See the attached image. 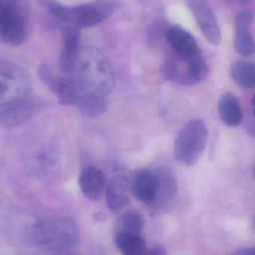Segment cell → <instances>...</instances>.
<instances>
[{
  "label": "cell",
  "instance_id": "obj_1",
  "mask_svg": "<svg viewBox=\"0 0 255 255\" xmlns=\"http://www.w3.org/2000/svg\"><path fill=\"white\" fill-rule=\"evenodd\" d=\"M73 73L80 92L79 100L86 95L107 98L113 92L115 86L113 68L102 52L96 47L80 50Z\"/></svg>",
  "mask_w": 255,
  "mask_h": 255
},
{
  "label": "cell",
  "instance_id": "obj_2",
  "mask_svg": "<svg viewBox=\"0 0 255 255\" xmlns=\"http://www.w3.org/2000/svg\"><path fill=\"white\" fill-rule=\"evenodd\" d=\"M34 243L50 252L67 253L79 239V229L74 219L68 217L50 218L38 221L32 230Z\"/></svg>",
  "mask_w": 255,
  "mask_h": 255
},
{
  "label": "cell",
  "instance_id": "obj_3",
  "mask_svg": "<svg viewBox=\"0 0 255 255\" xmlns=\"http://www.w3.org/2000/svg\"><path fill=\"white\" fill-rule=\"evenodd\" d=\"M29 10L26 0H0V32L5 44L19 46L26 39Z\"/></svg>",
  "mask_w": 255,
  "mask_h": 255
},
{
  "label": "cell",
  "instance_id": "obj_4",
  "mask_svg": "<svg viewBox=\"0 0 255 255\" xmlns=\"http://www.w3.org/2000/svg\"><path fill=\"white\" fill-rule=\"evenodd\" d=\"M208 131L203 121L192 119L177 135L174 146L176 160L186 166L195 165L207 145Z\"/></svg>",
  "mask_w": 255,
  "mask_h": 255
},
{
  "label": "cell",
  "instance_id": "obj_5",
  "mask_svg": "<svg viewBox=\"0 0 255 255\" xmlns=\"http://www.w3.org/2000/svg\"><path fill=\"white\" fill-rule=\"evenodd\" d=\"M47 8L56 18L76 27H90L105 20L112 12L110 3L95 1L77 6H65L47 2Z\"/></svg>",
  "mask_w": 255,
  "mask_h": 255
},
{
  "label": "cell",
  "instance_id": "obj_6",
  "mask_svg": "<svg viewBox=\"0 0 255 255\" xmlns=\"http://www.w3.org/2000/svg\"><path fill=\"white\" fill-rule=\"evenodd\" d=\"M30 80L27 74L17 65L2 62L0 66V104L29 98Z\"/></svg>",
  "mask_w": 255,
  "mask_h": 255
},
{
  "label": "cell",
  "instance_id": "obj_7",
  "mask_svg": "<svg viewBox=\"0 0 255 255\" xmlns=\"http://www.w3.org/2000/svg\"><path fill=\"white\" fill-rule=\"evenodd\" d=\"M165 74L170 80L186 86H195L207 77L208 68L203 56L193 59L179 56L170 59L165 64Z\"/></svg>",
  "mask_w": 255,
  "mask_h": 255
},
{
  "label": "cell",
  "instance_id": "obj_8",
  "mask_svg": "<svg viewBox=\"0 0 255 255\" xmlns=\"http://www.w3.org/2000/svg\"><path fill=\"white\" fill-rule=\"evenodd\" d=\"M185 2L204 38L211 45H219L222 41V33L217 19L207 0H185Z\"/></svg>",
  "mask_w": 255,
  "mask_h": 255
},
{
  "label": "cell",
  "instance_id": "obj_9",
  "mask_svg": "<svg viewBox=\"0 0 255 255\" xmlns=\"http://www.w3.org/2000/svg\"><path fill=\"white\" fill-rule=\"evenodd\" d=\"M165 38L176 56L184 59H196L202 56L193 35L181 26L170 27L166 31Z\"/></svg>",
  "mask_w": 255,
  "mask_h": 255
},
{
  "label": "cell",
  "instance_id": "obj_10",
  "mask_svg": "<svg viewBox=\"0 0 255 255\" xmlns=\"http://www.w3.org/2000/svg\"><path fill=\"white\" fill-rule=\"evenodd\" d=\"M159 182L155 171L137 170L130 181V190L134 196L147 205H153L158 193Z\"/></svg>",
  "mask_w": 255,
  "mask_h": 255
},
{
  "label": "cell",
  "instance_id": "obj_11",
  "mask_svg": "<svg viewBox=\"0 0 255 255\" xmlns=\"http://www.w3.org/2000/svg\"><path fill=\"white\" fill-rule=\"evenodd\" d=\"M62 49L59 65L62 72L73 73L80 53V32L76 26H66L62 29Z\"/></svg>",
  "mask_w": 255,
  "mask_h": 255
},
{
  "label": "cell",
  "instance_id": "obj_12",
  "mask_svg": "<svg viewBox=\"0 0 255 255\" xmlns=\"http://www.w3.org/2000/svg\"><path fill=\"white\" fill-rule=\"evenodd\" d=\"M0 105V123L4 128L17 126L34 113V104L29 98Z\"/></svg>",
  "mask_w": 255,
  "mask_h": 255
},
{
  "label": "cell",
  "instance_id": "obj_13",
  "mask_svg": "<svg viewBox=\"0 0 255 255\" xmlns=\"http://www.w3.org/2000/svg\"><path fill=\"white\" fill-rule=\"evenodd\" d=\"M129 189L130 181L125 176H116L107 182L106 202L110 211H119L128 204Z\"/></svg>",
  "mask_w": 255,
  "mask_h": 255
},
{
  "label": "cell",
  "instance_id": "obj_14",
  "mask_svg": "<svg viewBox=\"0 0 255 255\" xmlns=\"http://www.w3.org/2000/svg\"><path fill=\"white\" fill-rule=\"evenodd\" d=\"M79 184L86 198L98 200L106 189L107 177L100 168L95 166L86 167L80 174Z\"/></svg>",
  "mask_w": 255,
  "mask_h": 255
},
{
  "label": "cell",
  "instance_id": "obj_15",
  "mask_svg": "<svg viewBox=\"0 0 255 255\" xmlns=\"http://www.w3.org/2000/svg\"><path fill=\"white\" fill-rule=\"evenodd\" d=\"M159 182L157 196L154 206L165 205L175 196L177 192V181L174 171L166 166L159 167L155 170Z\"/></svg>",
  "mask_w": 255,
  "mask_h": 255
},
{
  "label": "cell",
  "instance_id": "obj_16",
  "mask_svg": "<svg viewBox=\"0 0 255 255\" xmlns=\"http://www.w3.org/2000/svg\"><path fill=\"white\" fill-rule=\"evenodd\" d=\"M219 117L227 126L234 128L241 124L243 111L238 98L231 93H225L218 102Z\"/></svg>",
  "mask_w": 255,
  "mask_h": 255
},
{
  "label": "cell",
  "instance_id": "obj_17",
  "mask_svg": "<svg viewBox=\"0 0 255 255\" xmlns=\"http://www.w3.org/2000/svg\"><path fill=\"white\" fill-rule=\"evenodd\" d=\"M115 244L125 255H141L147 250L145 240L141 234L118 231L115 237Z\"/></svg>",
  "mask_w": 255,
  "mask_h": 255
},
{
  "label": "cell",
  "instance_id": "obj_18",
  "mask_svg": "<svg viewBox=\"0 0 255 255\" xmlns=\"http://www.w3.org/2000/svg\"><path fill=\"white\" fill-rule=\"evenodd\" d=\"M231 77L236 84L247 89H255V63L237 61L231 65Z\"/></svg>",
  "mask_w": 255,
  "mask_h": 255
},
{
  "label": "cell",
  "instance_id": "obj_19",
  "mask_svg": "<svg viewBox=\"0 0 255 255\" xmlns=\"http://www.w3.org/2000/svg\"><path fill=\"white\" fill-rule=\"evenodd\" d=\"M76 107L86 117H98L106 111L107 100L104 97L98 95H83L79 100Z\"/></svg>",
  "mask_w": 255,
  "mask_h": 255
},
{
  "label": "cell",
  "instance_id": "obj_20",
  "mask_svg": "<svg viewBox=\"0 0 255 255\" xmlns=\"http://www.w3.org/2000/svg\"><path fill=\"white\" fill-rule=\"evenodd\" d=\"M236 51L243 56H251L255 53V42L249 28H236L234 38Z\"/></svg>",
  "mask_w": 255,
  "mask_h": 255
},
{
  "label": "cell",
  "instance_id": "obj_21",
  "mask_svg": "<svg viewBox=\"0 0 255 255\" xmlns=\"http://www.w3.org/2000/svg\"><path fill=\"white\" fill-rule=\"evenodd\" d=\"M144 228V218L136 210H128L122 215L118 225V231L141 234Z\"/></svg>",
  "mask_w": 255,
  "mask_h": 255
},
{
  "label": "cell",
  "instance_id": "obj_22",
  "mask_svg": "<svg viewBox=\"0 0 255 255\" xmlns=\"http://www.w3.org/2000/svg\"><path fill=\"white\" fill-rule=\"evenodd\" d=\"M254 20V13L251 10H245L237 14L234 19L236 28H249Z\"/></svg>",
  "mask_w": 255,
  "mask_h": 255
},
{
  "label": "cell",
  "instance_id": "obj_23",
  "mask_svg": "<svg viewBox=\"0 0 255 255\" xmlns=\"http://www.w3.org/2000/svg\"><path fill=\"white\" fill-rule=\"evenodd\" d=\"M38 75L40 80L43 82L44 84L47 86L48 88L50 85L53 83L55 79V76L53 75L50 68H49L48 65L46 64H41L38 69Z\"/></svg>",
  "mask_w": 255,
  "mask_h": 255
},
{
  "label": "cell",
  "instance_id": "obj_24",
  "mask_svg": "<svg viewBox=\"0 0 255 255\" xmlns=\"http://www.w3.org/2000/svg\"><path fill=\"white\" fill-rule=\"evenodd\" d=\"M166 254L165 249L161 246H153L150 249H147L144 255H164Z\"/></svg>",
  "mask_w": 255,
  "mask_h": 255
},
{
  "label": "cell",
  "instance_id": "obj_25",
  "mask_svg": "<svg viewBox=\"0 0 255 255\" xmlns=\"http://www.w3.org/2000/svg\"><path fill=\"white\" fill-rule=\"evenodd\" d=\"M235 255H255V246L252 247L244 248V249H239L235 252Z\"/></svg>",
  "mask_w": 255,
  "mask_h": 255
},
{
  "label": "cell",
  "instance_id": "obj_26",
  "mask_svg": "<svg viewBox=\"0 0 255 255\" xmlns=\"http://www.w3.org/2000/svg\"><path fill=\"white\" fill-rule=\"evenodd\" d=\"M247 130L249 133L255 138V120L247 124Z\"/></svg>",
  "mask_w": 255,
  "mask_h": 255
},
{
  "label": "cell",
  "instance_id": "obj_27",
  "mask_svg": "<svg viewBox=\"0 0 255 255\" xmlns=\"http://www.w3.org/2000/svg\"><path fill=\"white\" fill-rule=\"evenodd\" d=\"M225 2H228V3H232V2H237V0H222Z\"/></svg>",
  "mask_w": 255,
  "mask_h": 255
},
{
  "label": "cell",
  "instance_id": "obj_28",
  "mask_svg": "<svg viewBox=\"0 0 255 255\" xmlns=\"http://www.w3.org/2000/svg\"><path fill=\"white\" fill-rule=\"evenodd\" d=\"M252 104L253 107H255V95H254L253 98H252Z\"/></svg>",
  "mask_w": 255,
  "mask_h": 255
},
{
  "label": "cell",
  "instance_id": "obj_29",
  "mask_svg": "<svg viewBox=\"0 0 255 255\" xmlns=\"http://www.w3.org/2000/svg\"><path fill=\"white\" fill-rule=\"evenodd\" d=\"M253 175H254V177H255V164H254V167H253Z\"/></svg>",
  "mask_w": 255,
  "mask_h": 255
},
{
  "label": "cell",
  "instance_id": "obj_30",
  "mask_svg": "<svg viewBox=\"0 0 255 255\" xmlns=\"http://www.w3.org/2000/svg\"><path fill=\"white\" fill-rule=\"evenodd\" d=\"M253 115H254V117L255 118V107H254Z\"/></svg>",
  "mask_w": 255,
  "mask_h": 255
}]
</instances>
